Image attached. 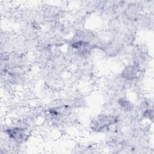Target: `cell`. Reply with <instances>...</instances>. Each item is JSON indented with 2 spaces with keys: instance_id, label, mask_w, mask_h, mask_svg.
<instances>
[{
  "instance_id": "cell-1",
  "label": "cell",
  "mask_w": 154,
  "mask_h": 154,
  "mask_svg": "<svg viewBox=\"0 0 154 154\" xmlns=\"http://www.w3.org/2000/svg\"><path fill=\"white\" fill-rule=\"evenodd\" d=\"M4 133L12 143L19 144L27 140L28 134L26 128L21 126H11L4 129Z\"/></svg>"
}]
</instances>
